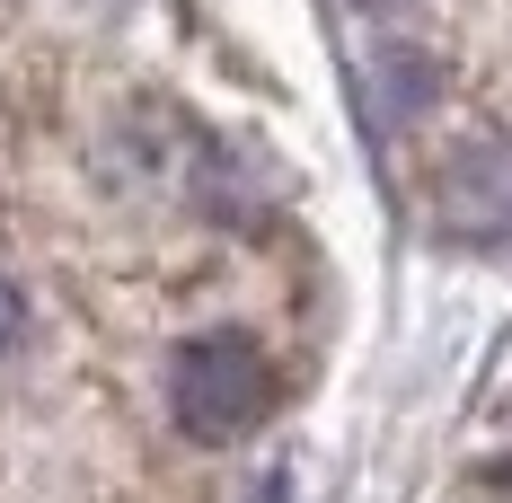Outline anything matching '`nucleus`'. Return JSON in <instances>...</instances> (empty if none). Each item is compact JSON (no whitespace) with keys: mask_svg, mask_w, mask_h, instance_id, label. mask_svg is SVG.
Masks as SVG:
<instances>
[{"mask_svg":"<svg viewBox=\"0 0 512 503\" xmlns=\"http://www.w3.org/2000/svg\"><path fill=\"white\" fill-rule=\"evenodd\" d=\"M18 318H27V301H18V292H9V283H0V345H9V336H18Z\"/></svg>","mask_w":512,"mask_h":503,"instance_id":"nucleus-2","label":"nucleus"},{"mask_svg":"<svg viewBox=\"0 0 512 503\" xmlns=\"http://www.w3.org/2000/svg\"><path fill=\"white\" fill-rule=\"evenodd\" d=\"M168 406H177V424L195 442H239V433L265 424V406H274V371H265V353L239 327H212V336H186L177 345V362H168Z\"/></svg>","mask_w":512,"mask_h":503,"instance_id":"nucleus-1","label":"nucleus"},{"mask_svg":"<svg viewBox=\"0 0 512 503\" xmlns=\"http://www.w3.org/2000/svg\"><path fill=\"white\" fill-rule=\"evenodd\" d=\"M486 477H495V495H512V459H495V468H486Z\"/></svg>","mask_w":512,"mask_h":503,"instance_id":"nucleus-3","label":"nucleus"}]
</instances>
